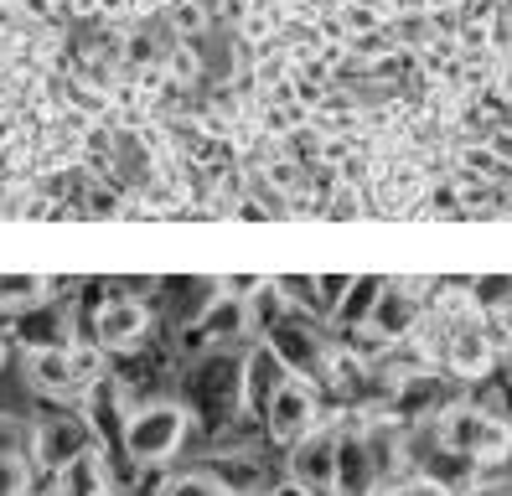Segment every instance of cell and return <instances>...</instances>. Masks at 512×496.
<instances>
[{"mask_svg": "<svg viewBox=\"0 0 512 496\" xmlns=\"http://www.w3.org/2000/svg\"><path fill=\"white\" fill-rule=\"evenodd\" d=\"M430 434L450 460H466V465H502L512 455V424L492 409H481V403H466V398L450 403L430 424Z\"/></svg>", "mask_w": 512, "mask_h": 496, "instance_id": "1", "label": "cell"}, {"mask_svg": "<svg viewBox=\"0 0 512 496\" xmlns=\"http://www.w3.org/2000/svg\"><path fill=\"white\" fill-rule=\"evenodd\" d=\"M192 434V409L176 398H150V403H135V414L125 424V455L140 465H166L176 460V450L187 445Z\"/></svg>", "mask_w": 512, "mask_h": 496, "instance_id": "2", "label": "cell"}, {"mask_svg": "<svg viewBox=\"0 0 512 496\" xmlns=\"http://www.w3.org/2000/svg\"><path fill=\"white\" fill-rule=\"evenodd\" d=\"M150 326H156L150 305L130 290H119V295H104L94 305V316H88V341H99L109 357H119V352H135L150 336Z\"/></svg>", "mask_w": 512, "mask_h": 496, "instance_id": "3", "label": "cell"}, {"mask_svg": "<svg viewBox=\"0 0 512 496\" xmlns=\"http://www.w3.org/2000/svg\"><path fill=\"white\" fill-rule=\"evenodd\" d=\"M269 347L280 352V362L295 372V378L306 383H326V357H331V341L321 336L316 316H306V310H290V316L264 336Z\"/></svg>", "mask_w": 512, "mask_h": 496, "instance_id": "4", "label": "cell"}, {"mask_svg": "<svg viewBox=\"0 0 512 496\" xmlns=\"http://www.w3.org/2000/svg\"><path fill=\"white\" fill-rule=\"evenodd\" d=\"M337 414H326V424H316L300 445H290L285 471L300 491L311 496H337Z\"/></svg>", "mask_w": 512, "mask_h": 496, "instance_id": "5", "label": "cell"}, {"mask_svg": "<svg viewBox=\"0 0 512 496\" xmlns=\"http://www.w3.org/2000/svg\"><path fill=\"white\" fill-rule=\"evenodd\" d=\"M383 486V465L368 440V419H342L337 429V496H373Z\"/></svg>", "mask_w": 512, "mask_h": 496, "instance_id": "6", "label": "cell"}, {"mask_svg": "<svg viewBox=\"0 0 512 496\" xmlns=\"http://www.w3.org/2000/svg\"><path fill=\"white\" fill-rule=\"evenodd\" d=\"M192 398L218 419L244 414V357H228V347L207 352L192 372Z\"/></svg>", "mask_w": 512, "mask_h": 496, "instance_id": "7", "label": "cell"}, {"mask_svg": "<svg viewBox=\"0 0 512 496\" xmlns=\"http://www.w3.org/2000/svg\"><path fill=\"white\" fill-rule=\"evenodd\" d=\"M94 429H88L83 414H47L37 429H32V460L42 465V471L52 476H63L68 465L83 455V450H94Z\"/></svg>", "mask_w": 512, "mask_h": 496, "instance_id": "8", "label": "cell"}, {"mask_svg": "<svg viewBox=\"0 0 512 496\" xmlns=\"http://www.w3.org/2000/svg\"><path fill=\"white\" fill-rule=\"evenodd\" d=\"M316 424H326V414H321V393H316V383H306V378H290V383L280 388V398L269 403V414H264L269 440H280L285 450L306 440Z\"/></svg>", "mask_w": 512, "mask_h": 496, "instance_id": "9", "label": "cell"}, {"mask_svg": "<svg viewBox=\"0 0 512 496\" xmlns=\"http://www.w3.org/2000/svg\"><path fill=\"white\" fill-rule=\"evenodd\" d=\"M11 331H16V341L26 352H47V347H73V310L57 300V295H47V300H37V305H26V310H16L11 316Z\"/></svg>", "mask_w": 512, "mask_h": 496, "instance_id": "10", "label": "cell"}, {"mask_svg": "<svg viewBox=\"0 0 512 496\" xmlns=\"http://www.w3.org/2000/svg\"><path fill=\"white\" fill-rule=\"evenodd\" d=\"M497 341L487 331V316L471 321V326H456L450 331V347H445V372L450 378H461V383H487L492 378V367H497Z\"/></svg>", "mask_w": 512, "mask_h": 496, "instance_id": "11", "label": "cell"}, {"mask_svg": "<svg viewBox=\"0 0 512 496\" xmlns=\"http://www.w3.org/2000/svg\"><path fill=\"white\" fill-rule=\"evenodd\" d=\"M295 378V372L280 362V352L269 347V341H254V347L244 352V414L264 419L269 403L280 398V388Z\"/></svg>", "mask_w": 512, "mask_h": 496, "instance_id": "12", "label": "cell"}, {"mask_svg": "<svg viewBox=\"0 0 512 496\" xmlns=\"http://www.w3.org/2000/svg\"><path fill=\"white\" fill-rule=\"evenodd\" d=\"M78 347V341H73ZM73 347H47V352H26V383L42 398H83V367L73 357Z\"/></svg>", "mask_w": 512, "mask_h": 496, "instance_id": "13", "label": "cell"}, {"mask_svg": "<svg viewBox=\"0 0 512 496\" xmlns=\"http://www.w3.org/2000/svg\"><path fill=\"white\" fill-rule=\"evenodd\" d=\"M383 285H388V274H352L347 295L337 300V310H331V326L337 331H368L373 310L383 300Z\"/></svg>", "mask_w": 512, "mask_h": 496, "instance_id": "14", "label": "cell"}, {"mask_svg": "<svg viewBox=\"0 0 512 496\" xmlns=\"http://www.w3.org/2000/svg\"><path fill=\"white\" fill-rule=\"evenodd\" d=\"M57 491H63V496H104V491H114V481H109V450L104 445L83 450L68 471L57 476Z\"/></svg>", "mask_w": 512, "mask_h": 496, "instance_id": "15", "label": "cell"}, {"mask_svg": "<svg viewBox=\"0 0 512 496\" xmlns=\"http://www.w3.org/2000/svg\"><path fill=\"white\" fill-rule=\"evenodd\" d=\"M161 26L171 31L176 42H202L207 31L218 26V16H213V6H207V0H171L166 16H161Z\"/></svg>", "mask_w": 512, "mask_h": 496, "instance_id": "16", "label": "cell"}, {"mask_svg": "<svg viewBox=\"0 0 512 496\" xmlns=\"http://www.w3.org/2000/svg\"><path fill=\"white\" fill-rule=\"evenodd\" d=\"M244 305H249V326H254V336H259V341H264V336L275 331V326L290 316V310H295V305L285 300V290H280V279H264V285H259Z\"/></svg>", "mask_w": 512, "mask_h": 496, "instance_id": "17", "label": "cell"}, {"mask_svg": "<svg viewBox=\"0 0 512 496\" xmlns=\"http://www.w3.org/2000/svg\"><path fill=\"white\" fill-rule=\"evenodd\" d=\"M213 471L223 476V486H228L233 496H259V486H264V465H259L249 450L213 455Z\"/></svg>", "mask_w": 512, "mask_h": 496, "instance_id": "18", "label": "cell"}, {"mask_svg": "<svg viewBox=\"0 0 512 496\" xmlns=\"http://www.w3.org/2000/svg\"><path fill=\"white\" fill-rule=\"evenodd\" d=\"M161 73H166V83L171 88H197V83H207V62H202V52H197V42H171L166 47V62H161Z\"/></svg>", "mask_w": 512, "mask_h": 496, "instance_id": "19", "label": "cell"}, {"mask_svg": "<svg viewBox=\"0 0 512 496\" xmlns=\"http://www.w3.org/2000/svg\"><path fill=\"white\" fill-rule=\"evenodd\" d=\"M161 496H233L223 486V476L213 471V465H192V471H176L161 481Z\"/></svg>", "mask_w": 512, "mask_h": 496, "instance_id": "20", "label": "cell"}, {"mask_svg": "<svg viewBox=\"0 0 512 496\" xmlns=\"http://www.w3.org/2000/svg\"><path fill=\"white\" fill-rule=\"evenodd\" d=\"M363 212H373V186L337 176V186L326 192V217H337V223H347V217H363Z\"/></svg>", "mask_w": 512, "mask_h": 496, "instance_id": "21", "label": "cell"}, {"mask_svg": "<svg viewBox=\"0 0 512 496\" xmlns=\"http://www.w3.org/2000/svg\"><path fill=\"white\" fill-rule=\"evenodd\" d=\"M373 496H450V486L440 476H425V471H409V476H388Z\"/></svg>", "mask_w": 512, "mask_h": 496, "instance_id": "22", "label": "cell"}, {"mask_svg": "<svg viewBox=\"0 0 512 496\" xmlns=\"http://www.w3.org/2000/svg\"><path fill=\"white\" fill-rule=\"evenodd\" d=\"M0 496H32V460L0 450Z\"/></svg>", "mask_w": 512, "mask_h": 496, "instance_id": "23", "label": "cell"}, {"mask_svg": "<svg viewBox=\"0 0 512 496\" xmlns=\"http://www.w3.org/2000/svg\"><path fill=\"white\" fill-rule=\"evenodd\" d=\"M207 6H213V16H218L223 26H238V21L249 16V6H254V0H207Z\"/></svg>", "mask_w": 512, "mask_h": 496, "instance_id": "24", "label": "cell"}, {"mask_svg": "<svg viewBox=\"0 0 512 496\" xmlns=\"http://www.w3.org/2000/svg\"><path fill=\"white\" fill-rule=\"evenodd\" d=\"M461 496H512V481H502V476H481V481H471Z\"/></svg>", "mask_w": 512, "mask_h": 496, "instance_id": "25", "label": "cell"}, {"mask_svg": "<svg viewBox=\"0 0 512 496\" xmlns=\"http://www.w3.org/2000/svg\"><path fill=\"white\" fill-rule=\"evenodd\" d=\"M269 496H311V491H300V486H295V481H285V486H280V491H269Z\"/></svg>", "mask_w": 512, "mask_h": 496, "instance_id": "26", "label": "cell"}, {"mask_svg": "<svg viewBox=\"0 0 512 496\" xmlns=\"http://www.w3.org/2000/svg\"><path fill=\"white\" fill-rule=\"evenodd\" d=\"M0 367H6V341H0Z\"/></svg>", "mask_w": 512, "mask_h": 496, "instance_id": "27", "label": "cell"}, {"mask_svg": "<svg viewBox=\"0 0 512 496\" xmlns=\"http://www.w3.org/2000/svg\"><path fill=\"white\" fill-rule=\"evenodd\" d=\"M104 496H125V491H104Z\"/></svg>", "mask_w": 512, "mask_h": 496, "instance_id": "28", "label": "cell"}]
</instances>
